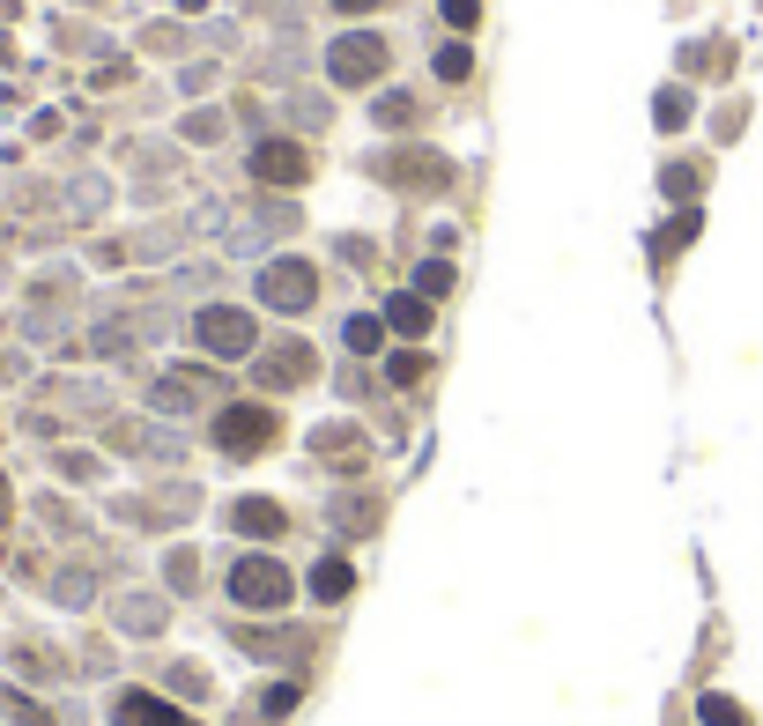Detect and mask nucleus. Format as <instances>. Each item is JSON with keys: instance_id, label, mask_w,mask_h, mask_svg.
<instances>
[{"instance_id": "1", "label": "nucleus", "mask_w": 763, "mask_h": 726, "mask_svg": "<svg viewBox=\"0 0 763 726\" xmlns=\"http://www.w3.org/2000/svg\"><path fill=\"white\" fill-rule=\"evenodd\" d=\"M386 75V38L378 30H348L342 45H334V82H348V90H364V82Z\"/></svg>"}, {"instance_id": "2", "label": "nucleus", "mask_w": 763, "mask_h": 726, "mask_svg": "<svg viewBox=\"0 0 763 726\" xmlns=\"http://www.w3.org/2000/svg\"><path fill=\"white\" fill-rule=\"evenodd\" d=\"M230 593H238L245 608H282V601H290V571L268 564V556H245V564L230 571Z\"/></svg>"}, {"instance_id": "3", "label": "nucleus", "mask_w": 763, "mask_h": 726, "mask_svg": "<svg viewBox=\"0 0 763 726\" xmlns=\"http://www.w3.org/2000/svg\"><path fill=\"white\" fill-rule=\"evenodd\" d=\"M194 334H200V349H216V356H245L252 341H260L245 312H222V304H216V312H200Z\"/></svg>"}, {"instance_id": "4", "label": "nucleus", "mask_w": 763, "mask_h": 726, "mask_svg": "<svg viewBox=\"0 0 763 726\" xmlns=\"http://www.w3.org/2000/svg\"><path fill=\"white\" fill-rule=\"evenodd\" d=\"M312 290H320V282H312V267H304V260H282V267H268V275H260V297L282 304V312H304V304H312Z\"/></svg>"}, {"instance_id": "5", "label": "nucleus", "mask_w": 763, "mask_h": 726, "mask_svg": "<svg viewBox=\"0 0 763 726\" xmlns=\"http://www.w3.org/2000/svg\"><path fill=\"white\" fill-rule=\"evenodd\" d=\"M304 171H312V156L296 149V141H260L252 149V178H268V186H296Z\"/></svg>"}, {"instance_id": "6", "label": "nucleus", "mask_w": 763, "mask_h": 726, "mask_svg": "<svg viewBox=\"0 0 763 726\" xmlns=\"http://www.w3.org/2000/svg\"><path fill=\"white\" fill-rule=\"evenodd\" d=\"M216 438H222L230 452H260V445L274 438V415H268V408H230V415L216 423Z\"/></svg>"}, {"instance_id": "7", "label": "nucleus", "mask_w": 763, "mask_h": 726, "mask_svg": "<svg viewBox=\"0 0 763 726\" xmlns=\"http://www.w3.org/2000/svg\"><path fill=\"white\" fill-rule=\"evenodd\" d=\"M119 726H194V719L171 712L164 697H148V690H126V697H119Z\"/></svg>"}, {"instance_id": "8", "label": "nucleus", "mask_w": 763, "mask_h": 726, "mask_svg": "<svg viewBox=\"0 0 763 726\" xmlns=\"http://www.w3.org/2000/svg\"><path fill=\"white\" fill-rule=\"evenodd\" d=\"M230 526H238V534H282V504H238V512H230Z\"/></svg>"}, {"instance_id": "9", "label": "nucleus", "mask_w": 763, "mask_h": 726, "mask_svg": "<svg viewBox=\"0 0 763 726\" xmlns=\"http://www.w3.org/2000/svg\"><path fill=\"white\" fill-rule=\"evenodd\" d=\"M312 593H320V601H342V593H348V564H342V556L312 571Z\"/></svg>"}, {"instance_id": "10", "label": "nucleus", "mask_w": 763, "mask_h": 726, "mask_svg": "<svg viewBox=\"0 0 763 726\" xmlns=\"http://www.w3.org/2000/svg\"><path fill=\"white\" fill-rule=\"evenodd\" d=\"M386 319H394L400 334H422V326H430V304H422V297H394V312H386Z\"/></svg>"}, {"instance_id": "11", "label": "nucleus", "mask_w": 763, "mask_h": 726, "mask_svg": "<svg viewBox=\"0 0 763 726\" xmlns=\"http://www.w3.org/2000/svg\"><path fill=\"white\" fill-rule=\"evenodd\" d=\"M378 341H386V326H378V319H364V312H356V319H348V349H356V356H370V349H378Z\"/></svg>"}, {"instance_id": "12", "label": "nucleus", "mask_w": 763, "mask_h": 726, "mask_svg": "<svg viewBox=\"0 0 763 726\" xmlns=\"http://www.w3.org/2000/svg\"><path fill=\"white\" fill-rule=\"evenodd\" d=\"M704 726H741V712L727 697H704Z\"/></svg>"}, {"instance_id": "13", "label": "nucleus", "mask_w": 763, "mask_h": 726, "mask_svg": "<svg viewBox=\"0 0 763 726\" xmlns=\"http://www.w3.org/2000/svg\"><path fill=\"white\" fill-rule=\"evenodd\" d=\"M468 67H474V60H468V52H460V45H452V52H438V75H445V82H460V75H468Z\"/></svg>"}, {"instance_id": "14", "label": "nucleus", "mask_w": 763, "mask_h": 726, "mask_svg": "<svg viewBox=\"0 0 763 726\" xmlns=\"http://www.w3.org/2000/svg\"><path fill=\"white\" fill-rule=\"evenodd\" d=\"M378 119H386V126H408V119H416V104H408V97H386V104H378Z\"/></svg>"}, {"instance_id": "15", "label": "nucleus", "mask_w": 763, "mask_h": 726, "mask_svg": "<svg viewBox=\"0 0 763 726\" xmlns=\"http://www.w3.org/2000/svg\"><path fill=\"white\" fill-rule=\"evenodd\" d=\"M8 719H15V726H52L45 712H38V704H23V697H8Z\"/></svg>"}, {"instance_id": "16", "label": "nucleus", "mask_w": 763, "mask_h": 726, "mask_svg": "<svg viewBox=\"0 0 763 726\" xmlns=\"http://www.w3.org/2000/svg\"><path fill=\"white\" fill-rule=\"evenodd\" d=\"M422 378V356H394V386H416Z\"/></svg>"}, {"instance_id": "17", "label": "nucleus", "mask_w": 763, "mask_h": 726, "mask_svg": "<svg viewBox=\"0 0 763 726\" xmlns=\"http://www.w3.org/2000/svg\"><path fill=\"white\" fill-rule=\"evenodd\" d=\"M445 15H452V23L468 30V23H474V15H482V0H445Z\"/></svg>"}, {"instance_id": "18", "label": "nucleus", "mask_w": 763, "mask_h": 726, "mask_svg": "<svg viewBox=\"0 0 763 726\" xmlns=\"http://www.w3.org/2000/svg\"><path fill=\"white\" fill-rule=\"evenodd\" d=\"M334 8H348V15H356V8H378V0H334Z\"/></svg>"}]
</instances>
